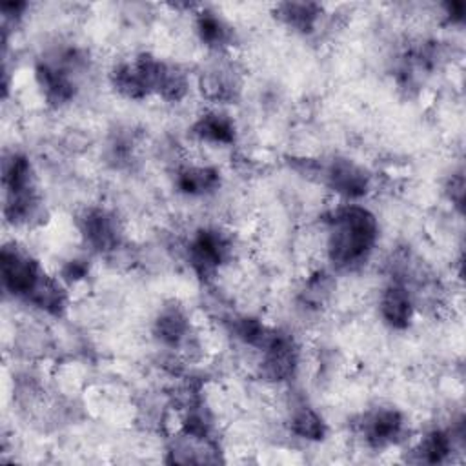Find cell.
Wrapping results in <instances>:
<instances>
[{"mask_svg":"<svg viewBox=\"0 0 466 466\" xmlns=\"http://www.w3.org/2000/svg\"><path fill=\"white\" fill-rule=\"evenodd\" d=\"M328 226V255L335 268L351 269L370 257L379 235L371 211L362 206H342L329 215Z\"/></svg>","mask_w":466,"mask_h":466,"instance_id":"1","label":"cell"},{"mask_svg":"<svg viewBox=\"0 0 466 466\" xmlns=\"http://www.w3.org/2000/svg\"><path fill=\"white\" fill-rule=\"evenodd\" d=\"M4 215L11 224L29 222L40 206L35 175L27 157L13 153L4 160Z\"/></svg>","mask_w":466,"mask_h":466,"instance_id":"2","label":"cell"},{"mask_svg":"<svg viewBox=\"0 0 466 466\" xmlns=\"http://www.w3.org/2000/svg\"><path fill=\"white\" fill-rule=\"evenodd\" d=\"M0 275L4 288L13 297H20L27 302L33 300L36 291L49 279L40 268V264L15 244L2 248Z\"/></svg>","mask_w":466,"mask_h":466,"instance_id":"3","label":"cell"},{"mask_svg":"<svg viewBox=\"0 0 466 466\" xmlns=\"http://www.w3.org/2000/svg\"><path fill=\"white\" fill-rule=\"evenodd\" d=\"M229 238L213 228H204L195 233L187 244V260L200 279H209L229 258Z\"/></svg>","mask_w":466,"mask_h":466,"instance_id":"4","label":"cell"},{"mask_svg":"<svg viewBox=\"0 0 466 466\" xmlns=\"http://www.w3.org/2000/svg\"><path fill=\"white\" fill-rule=\"evenodd\" d=\"M76 62V51L69 49L60 53L56 60H42L36 64V82L49 104L62 106L73 98L75 82L71 78V66Z\"/></svg>","mask_w":466,"mask_h":466,"instance_id":"5","label":"cell"},{"mask_svg":"<svg viewBox=\"0 0 466 466\" xmlns=\"http://www.w3.org/2000/svg\"><path fill=\"white\" fill-rule=\"evenodd\" d=\"M158 64L160 60L151 55H138L133 62L116 66L111 73V82L115 89L127 98H146L155 93Z\"/></svg>","mask_w":466,"mask_h":466,"instance_id":"6","label":"cell"},{"mask_svg":"<svg viewBox=\"0 0 466 466\" xmlns=\"http://www.w3.org/2000/svg\"><path fill=\"white\" fill-rule=\"evenodd\" d=\"M299 350L291 335L273 331L269 342L262 348V375L268 380H286L295 373Z\"/></svg>","mask_w":466,"mask_h":466,"instance_id":"7","label":"cell"},{"mask_svg":"<svg viewBox=\"0 0 466 466\" xmlns=\"http://www.w3.org/2000/svg\"><path fill=\"white\" fill-rule=\"evenodd\" d=\"M360 431L371 448H386L400 439L404 419L393 408H379L362 417Z\"/></svg>","mask_w":466,"mask_h":466,"instance_id":"8","label":"cell"},{"mask_svg":"<svg viewBox=\"0 0 466 466\" xmlns=\"http://www.w3.org/2000/svg\"><path fill=\"white\" fill-rule=\"evenodd\" d=\"M328 186L348 198H359L368 193L370 175L364 167L348 158H333L324 171Z\"/></svg>","mask_w":466,"mask_h":466,"instance_id":"9","label":"cell"},{"mask_svg":"<svg viewBox=\"0 0 466 466\" xmlns=\"http://www.w3.org/2000/svg\"><path fill=\"white\" fill-rule=\"evenodd\" d=\"M80 228L89 246L100 253L113 251L120 244L118 222L106 209H87L80 220Z\"/></svg>","mask_w":466,"mask_h":466,"instance_id":"10","label":"cell"},{"mask_svg":"<svg viewBox=\"0 0 466 466\" xmlns=\"http://www.w3.org/2000/svg\"><path fill=\"white\" fill-rule=\"evenodd\" d=\"M380 315L384 322L395 329H404L410 326L413 317V300L410 289L395 280L380 295Z\"/></svg>","mask_w":466,"mask_h":466,"instance_id":"11","label":"cell"},{"mask_svg":"<svg viewBox=\"0 0 466 466\" xmlns=\"http://www.w3.org/2000/svg\"><path fill=\"white\" fill-rule=\"evenodd\" d=\"M193 133L206 142L231 144L235 140V124L228 115L211 111L193 124Z\"/></svg>","mask_w":466,"mask_h":466,"instance_id":"12","label":"cell"},{"mask_svg":"<svg viewBox=\"0 0 466 466\" xmlns=\"http://www.w3.org/2000/svg\"><path fill=\"white\" fill-rule=\"evenodd\" d=\"M277 16L295 31L311 33L320 16V7L313 2H284L277 5Z\"/></svg>","mask_w":466,"mask_h":466,"instance_id":"13","label":"cell"},{"mask_svg":"<svg viewBox=\"0 0 466 466\" xmlns=\"http://www.w3.org/2000/svg\"><path fill=\"white\" fill-rule=\"evenodd\" d=\"M187 317L178 306H166L155 320V335L167 346H177L187 335Z\"/></svg>","mask_w":466,"mask_h":466,"instance_id":"14","label":"cell"},{"mask_svg":"<svg viewBox=\"0 0 466 466\" xmlns=\"http://www.w3.org/2000/svg\"><path fill=\"white\" fill-rule=\"evenodd\" d=\"M220 186V175L213 167H184L177 173V187L186 195L211 193Z\"/></svg>","mask_w":466,"mask_h":466,"instance_id":"15","label":"cell"},{"mask_svg":"<svg viewBox=\"0 0 466 466\" xmlns=\"http://www.w3.org/2000/svg\"><path fill=\"white\" fill-rule=\"evenodd\" d=\"M197 33L200 40L209 47H224L229 46L233 38V29L215 13L202 11L197 16Z\"/></svg>","mask_w":466,"mask_h":466,"instance_id":"16","label":"cell"},{"mask_svg":"<svg viewBox=\"0 0 466 466\" xmlns=\"http://www.w3.org/2000/svg\"><path fill=\"white\" fill-rule=\"evenodd\" d=\"M291 431L308 441H322L326 435V424L313 408L300 406L291 415Z\"/></svg>","mask_w":466,"mask_h":466,"instance_id":"17","label":"cell"},{"mask_svg":"<svg viewBox=\"0 0 466 466\" xmlns=\"http://www.w3.org/2000/svg\"><path fill=\"white\" fill-rule=\"evenodd\" d=\"M273 331L275 329H269L258 319H253V317H242V319L233 320V333L242 342L255 346L258 350H262L269 342Z\"/></svg>","mask_w":466,"mask_h":466,"instance_id":"18","label":"cell"},{"mask_svg":"<svg viewBox=\"0 0 466 466\" xmlns=\"http://www.w3.org/2000/svg\"><path fill=\"white\" fill-rule=\"evenodd\" d=\"M450 451H451V439L448 433H444L441 430L428 433L417 448L419 459L422 462H430V464L442 462L450 455Z\"/></svg>","mask_w":466,"mask_h":466,"instance_id":"19","label":"cell"},{"mask_svg":"<svg viewBox=\"0 0 466 466\" xmlns=\"http://www.w3.org/2000/svg\"><path fill=\"white\" fill-rule=\"evenodd\" d=\"M331 289H333L331 277L326 273H317L308 280L306 288L302 289V302L308 304V308H320L329 297Z\"/></svg>","mask_w":466,"mask_h":466,"instance_id":"20","label":"cell"},{"mask_svg":"<svg viewBox=\"0 0 466 466\" xmlns=\"http://www.w3.org/2000/svg\"><path fill=\"white\" fill-rule=\"evenodd\" d=\"M87 273V266L84 260H69L64 269H62V275L66 280L69 282H76L80 279H84Z\"/></svg>","mask_w":466,"mask_h":466,"instance_id":"21","label":"cell"},{"mask_svg":"<svg viewBox=\"0 0 466 466\" xmlns=\"http://www.w3.org/2000/svg\"><path fill=\"white\" fill-rule=\"evenodd\" d=\"M448 193H450V198L461 208L462 206V198H464V178H462V175H457V177H453L450 180Z\"/></svg>","mask_w":466,"mask_h":466,"instance_id":"22","label":"cell"},{"mask_svg":"<svg viewBox=\"0 0 466 466\" xmlns=\"http://www.w3.org/2000/svg\"><path fill=\"white\" fill-rule=\"evenodd\" d=\"M448 9V15L453 18V20H462V15H464V4L462 2H451L446 5Z\"/></svg>","mask_w":466,"mask_h":466,"instance_id":"23","label":"cell"}]
</instances>
